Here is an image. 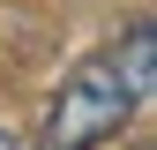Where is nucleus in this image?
Here are the masks:
<instances>
[{
  "label": "nucleus",
  "instance_id": "3",
  "mask_svg": "<svg viewBox=\"0 0 157 150\" xmlns=\"http://www.w3.org/2000/svg\"><path fill=\"white\" fill-rule=\"evenodd\" d=\"M0 150H15V135H8V128H0Z\"/></svg>",
  "mask_w": 157,
  "mask_h": 150
},
{
  "label": "nucleus",
  "instance_id": "2",
  "mask_svg": "<svg viewBox=\"0 0 157 150\" xmlns=\"http://www.w3.org/2000/svg\"><path fill=\"white\" fill-rule=\"evenodd\" d=\"M112 68H120V83L135 90V105H142L150 90H157V30H150V15H142L135 30H127V53H120Z\"/></svg>",
  "mask_w": 157,
  "mask_h": 150
},
{
  "label": "nucleus",
  "instance_id": "1",
  "mask_svg": "<svg viewBox=\"0 0 157 150\" xmlns=\"http://www.w3.org/2000/svg\"><path fill=\"white\" fill-rule=\"evenodd\" d=\"M135 112V90L120 83V68H112V53H97V60H82L60 83V98L45 105V128H37V150H97L112 143L127 128Z\"/></svg>",
  "mask_w": 157,
  "mask_h": 150
}]
</instances>
